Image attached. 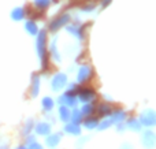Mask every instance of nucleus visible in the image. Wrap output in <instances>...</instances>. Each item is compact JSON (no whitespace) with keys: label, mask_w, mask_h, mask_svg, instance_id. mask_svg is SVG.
Listing matches in <instances>:
<instances>
[{"label":"nucleus","mask_w":156,"mask_h":149,"mask_svg":"<svg viewBox=\"0 0 156 149\" xmlns=\"http://www.w3.org/2000/svg\"><path fill=\"white\" fill-rule=\"evenodd\" d=\"M29 149H43V148H41L38 144H33V145H32V147H30Z\"/></svg>","instance_id":"nucleus-21"},{"label":"nucleus","mask_w":156,"mask_h":149,"mask_svg":"<svg viewBox=\"0 0 156 149\" xmlns=\"http://www.w3.org/2000/svg\"><path fill=\"white\" fill-rule=\"evenodd\" d=\"M123 119H125V112L123 111H118V112H115V114L112 115V118H111L110 122L111 123H116V122H121V120H123Z\"/></svg>","instance_id":"nucleus-10"},{"label":"nucleus","mask_w":156,"mask_h":149,"mask_svg":"<svg viewBox=\"0 0 156 149\" xmlns=\"http://www.w3.org/2000/svg\"><path fill=\"white\" fill-rule=\"evenodd\" d=\"M59 112H60V119H62L63 122H69V119H70L71 114H70V111H69L67 107H62Z\"/></svg>","instance_id":"nucleus-9"},{"label":"nucleus","mask_w":156,"mask_h":149,"mask_svg":"<svg viewBox=\"0 0 156 149\" xmlns=\"http://www.w3.org/2000/svg\"><path fill=\"white\" fill-rule=\"evenodd\" d=\"M90 75H92V70H90V68H89V67H82L80 70V73H78V81H80V82H85Z\"/></svg>","instance_id":"nucleus-5"},{"label":"nucleus","mask_w":156,"mask_h":149,"mask_svg":"<svg viewBox=\"0 0 156 149\" xmlns=\"http://www.w3.org/2000/svg\"><path fill=\"white\" fill-rule=\"evenodd\" d=\"M129 127L132 129V130H140V123H138V120L136 119H130L129 120Z\"/></svg>","instance_id":"nucleus-17"},{"label":"nucleus","mask_w":156,"mask_h":149,"mask_svg":"<svg viewBox=\"0 0 156 149\" xmlns=\"http://www.w3.org/2000/svg\"><path fill=\"white\" fill-rule=\"evenodd\" d=\"M43 107L47 109V111H49V109L54 107V103H52V100H51L49 97H45V99L43 100Z\"/></svg>","instance_id":"nucleus-15"},{"label":"nucleus","mask_w":156,"mask_h":149,"mask_svg":"<svg viewBox=\"0 0 156 149\" xmlns=\"http://www.w3.org/2000/svg\"><path fill=\"white\" fill-rule=\"evenodd\" d=\"M59 103L67 104V106H74V104H76V99H74L73 96H70V95H67V93H66L65 96H62V97L59 99Z\"/></svg>","instance_id":"nucleus-7"},{"label":"nucleus","mask_w":156,"mask_h":149,"mask_svg":"<svg viewBox=\"0 0 156 149\" xmlns=\"http://www.w3.org/2000/svg\"><path fill=\"white\" fill-rule=\"evenodd\" d=\"M92 112H93V106L92 104H86L81 109V114H83V115H92Z\"/></svg>","instance_id":"nucleus-14"},{"label":"nucleus","mask_w":156,"mask_h":149,"mask_svg":"<svg viewBox=\"0 0 156 149\" xmlns=\"http://www.w3.org/2000/svg\"><path fill=\"white\" fill-rule=\"evenodd\" d=\"M66 131H69V133H71V134H80L81 129L77 123H71V125L66 126Z\"/></svg>","instance_id":"nucleus-11"},{"label":"nucleus","mask_w":156,"mask_h":149,"mask_svg":"<svg viewBox=\"0 0 156 149\" xmlns=\"http://www.w3.org/2000/svg\"><path fill=\"white\" fill-rule=\"evenodd\" d=\"M99 112H100V115H108L111 112V107L105 103H101V106L99 107Z\"/></svg>","instance_id":"nucleus-13"},{"label":"nucleus","mask_w":156,"mask_h":149,"mask_svg":"<svg viewBox=\"0 0 156 149\" xmlns=\"http://www.w3.org/2000/svg\"><path fill=\"white\" fill-rule=\"evenodd\" d=\"M66 81H67V78H66L65 74H58V75H55L54 81H52V89L54 90L62 89V88L66 85Z\"/></svg>","instance_id":"nucleus-2"},{"label":"nucleus","mask_w":156,"mask_h":149,"mask_svg":"<svg viewBox=\"0 0 156 149\" xmlns=\"http://www.w3.org/2000/svg\"><path fill=\"white\" fill-rule=\"evenodd\" d=\"M78 95H80V99L82 101H90V99L94 97V92L93 89H89V88H85V89L78 90Z\"/></svg>","instance_id":"nucleus-3"},{"label":"nucleus","mask_w":156,"mask_h":149,"mask_svg":"<svg viewBox=\"0 0 156 149\" xmlns=\"http://www.w3.org/2000/svg\"><path fill=\"white\" fill-rule=\"evenodd\" d=\"M18 149H26V148H25V147H21V148H18Z\"/></svg>","instance_id":"nucleus-22"},{"label":"nucleus","mask_w":156,"mask_h":149,"mask_svg":"<svg viewBox=\"0 0 156 149\" xmlns=\"http://www.w3.org/2000/svg\"><path fill=\"white\" fill-rule=\"evenodd\" d=\"M27 29H29V32L33 33V34L36 33V29H34V26H33V23H29V25H27Z\"/></svg>","instance_id":"nucleus-20"},{"label":"nucleus","mask_w":156,"mask_h":149,"mask_svg":"<svg viewBox=\"0 0 156 149\" xmlns=\"http://www.w3.org/2000/svg\"><path fill=\"white\" fill-rule=\"evenodd\" d=\"M110 120H104V122H103L101 123V126H100V129H107L108 127V126H110Z\"/></svg>","instance_id":"nucleus-19"},{"label":"nucleus","mask_w":156,"mask_h":149,"mask_svg":"<svg viewBox=\"0 0 156 149\" xmlns=\"http://www.w3.org/2000/svg\"><path fill=\"white\" fill-rule=\"evenodd\" d=\"M49 131H51V127L48 125H45V123H40L36 127V133L37 134H48Z\"/></svg>","instance_id":"nucleus-8"},{"label":"nucleus","mask_w":156,"mask_h":149,"mask_svg":"<svg viewBox=\"0 0 156 149\" xmlns=\"http://www.w3.org/2000/svg\"><path fill=\"white\" fill-rule=\"evenodd\" d=\"M71 119L74 120V123H78L81 122V111H78V109H76V111L73 112V115H71Z\"/></svg>","instance_id":"nucleus-18"},{"label":"nucleus","mask_w":156,"mask_h":149,"mask_svg":"<svg viewBox=\"0 0 156 149\" xmlns=\"http://www.w3.org/2000/svg\"><path fill=\"white\" fill-rule=\"evenodd\" d=\"M96 125H97V119H96V118H89V119L85 120V126H86L88 129L94 127Z\"/></svg>","instance_id":"nucleus-16"},{"label":"nucleus","mask_w":156,"mask_h":149,"mask_svg":"<svg viewBox=\"0 0 156 149\" xmlns=\"http://www.w3.org/2000/svg\"><path fill=\"white\" fill-rule=\"evenodd\" d=\"M60 141V134H52L47 138V145L48 147H56L58 142Z\"/></svg>","instance_id":"nucleus-6"},{"label":"nucleus","mask_w":156,"mask_h":149,"mask_svg":"<svg viewBox=\"0 0 156 149\" xmlns=\"http://www.w3.org/2000/svg\"><path fill=\"white\" fill-rule=\"evenodd\" d=\"M155 122H156V116H155L154 111H151V109H149V111H147V112H144V114L141 115V123H143V125L154 126Z\"/></svg>","instance_id":"nucleus-1"},{"label":"nucleus","mask_w":156,"mask_h":149,"mask_svg":"<svg viewBox=\"0 0 156 149\" xmlns=\"http://www.w3.org/2000/svg\"><path fill=\"white\" fill-rule=\"evenodd\" d=\"M143 142L145 144L147 148H152L155 145V136L152 131H147L143 137Z\"/></svg>","instance_id":"nucleus-4"},{"label":"nucleus","mask_w":156,"mask_h":149,"mask_svg":"<svg viewBox=\"0 0 156 149\" xmlns=\"http://www.w3.org/2000/svg\"><path fill=\"white\" fill-rule=\"evenodd\" d=\"M38 88H40V79H38V77H34L33 78V85H32V96L37 95Z\"/></svg>","instance_id":"nucleus-12"}]
</instances>
